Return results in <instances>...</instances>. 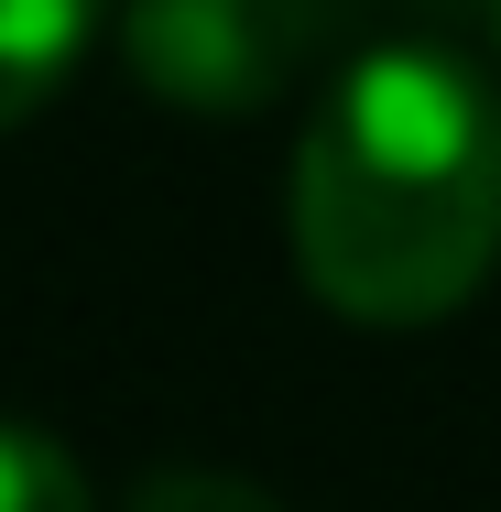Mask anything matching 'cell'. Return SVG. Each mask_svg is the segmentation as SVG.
I'll use <instances>...</instances> for the list:
<instances>
[{"label":"cell","mask_w":501,"mask_h":512,"mask_svg":"<svg viewBox=\"0 0 501 512\" xmlns=\"http://www.w3.org/2000/svg\"><path fill=\"white\" fill-rule=\"evenodd\" d=\"M491 33H501V0H491Z\"/></svg>","instance_id":"8992f818"},{"label":"cell","mask_w":501,"mask_h":512,"mask_svg":"<svg viewBox=\"0 0 501 512\" xmlns=\"http://www.w3.org/2000/svg\"><path fill=\"white\" fill-rule=\"evenodd\" d=\"M88 11L99 0H0V120H22V109L55 88V66L88 33Z\"/></svg>","instance_id":"3957f363"},{"label":"cell","mask_w":501,"mask_h":512,"mask_svg":"<svg viewBox=\"0 0 501 512\" xmlns=\"http://www.w3.org/2000/svg\"><path fill=\"white\" fill-rule=\"evenodd\" d=\"M349 22V0H120V55L186 109H251Z\"/></svg>","instance_id":"7a4b0ae2"},{"label":"cell","mask_w":501,"mask_h":512,"mask_svg":"<svg viewBox=\"0 0 501 512\" xmlns=\"http://www.w3.org/2000/svg\"><path fill=\"white\" fill-rule=\"evenodd\" d=\"M295 262L349 316H436L501 251V88L436 33L360 44L295 131Z\"/></svg>","instance_id":"6da1fadb"},{"label":"cell","mask_w":501,"mask_h":512,"mask_svg":"<svg viewBox=\"0 0 501 512\" xmlns=\"http://www.w3.org/2000/svg\"><path fill=\"white\" fill-rule=\"evenodd\" d=\"M120 512H284L251 469H218V458H153L131 491H120Z\"/></svg>","instance_id":"5b68a950"},{"label":"cell","mask_w":501,"mask_h":512,"mask_svg":"<svg viewBox=\"0 0 501 512\" xmlns=\"http://www.w3.org/2000/svg\"><path fill=\"white\" fill-rule=\"evenodd\" d=\"M0 512H88V469L33 414H0Z\"/></svg>","instance_id":"277c9868"}]
</instances>
